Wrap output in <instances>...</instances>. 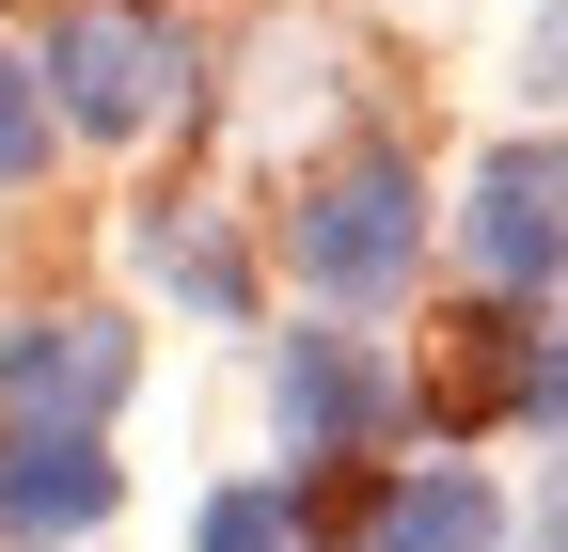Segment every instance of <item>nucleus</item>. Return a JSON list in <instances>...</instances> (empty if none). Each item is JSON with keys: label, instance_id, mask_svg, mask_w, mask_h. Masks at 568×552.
I'll return each instance as SVG.
<instances>
[{"label": "nucleus", "instance_id": "nucleus-4", "mask_svg": "<svg viewBox=\"0 0 568 552\" xmlns=\"http://www.w3.org/2000/svg\"><path fill=\"white\" fill-rule=\"evenodd\" d=\"M111 505H126V473H111L95 427H17V410H0V536H17V552L95 536Z\"/></svg>", "mask_w": 568, "mask_h": 552}, {"label": "nucleus", "instance_id": "nucleus-9", "mask_svg": "<svg viewBox=\"0 0 568 552\" xmlns=\"http://www.w3.org/2000/svg\"><path fill=\"white\" fill-rule=\"evenodd\" d=\"M32 174H48V80L0 48V190H32Z\"/></svg>", "mask_w": 568, "mask_h": 552}, {"label": "nucleus", "instance_id": "nucleus-2", "mask_svg": "<svg viewBox=\"0 0 568 552\" xmlns=\"http://www.w3.org/2000/svg\"><path fill=\"white\" fill-rule=\"evenodd\" d=\"M426 268V190L395 174V159H332L316 190H301V285H332V300H395Z\"/></svg>", "mask_w": 568, "mask_h": 552}, {"label": "nucleus", "instance_id": "nucleus-8", "mask_svg": "<svg viewBox=\"0 0 568 552\" xmlns=\"http://www.w3.org/2000/svg\"><path fill=\"white\" fill-rule=\"evenodd\" d=\"M142 268H159L190 316H253V253L205 222V205H142Z\"/></svg>", "mask_w": 568, "mask_h": 552}, {"label": "nucleus", "instance_id": "nucleus-7", "mask_svg": "<svg viewBox=\"0 0 568 552\" xmlns=\"http://www.w3.org/2000/svg\"><path fill=\"white\" fill-rule=\"evenodd\" d=\"M489 536H506V505H489V473H458V458H426V473L379 490V552H489Z\"/></svg>", "mask_w": 568, "mask_h": 552}, {"label": "nucleus", "instance_id": "nucleus-6", "mask_svg": "<svg viewBox=\"0 0 568 552\" xmlns=\"http://www.w3.org/2000/svg\"><path fill=\"white\" fill-rule=\"evenodd\" d=\"M379 410H395V379L347 348V331H301V348L268 364V427L301 442V458H364V442H379Z\"/></svg>", "mask_w": 568, "mask_h": 552}, {"label": "nucleus", "instance_id": "nucleus-11", "mask_svg": "<svg viewBox=\"0 0 568 552\" xmlns=\"http://www.w3.org/2000/svg\"><path fill=\"white\" fill-rule=\"evenodd\" d=\"M537 95H568V0H552V32H537Z\"/></svg>", "mask_w": 568, "mask_h": 552}, {"label": "nucleus", "instance_id": "nucleus-5", "mask_svg": "<svg viewBox=\"0 0 568 552\" xmlns=\"http://www.w3.org/2000/svg\"><path fill=\"white\" fill-rule=\"evenodd\" d=\"M458 253L489 268V285H552V253H568V143H506V159H474Z\"/></svg>", "mask_w": 568, "mask_h": 552}, {"label": "nucleus", "instance_id": "nucleus-3", "mask_svg": "<svg viewBox=\"0 0 568 552\" xmlns=\"http://www.w3.org/2000/svg\"><path fill=\"white\" fill-rule=\"evenodd\" d=\"M126 379H142V331L95 316V300H63V316H17V331H0V410H17V427H111Z\"/></svg>", "mask_w": 568, "mask_h": 552}, {"label": "nucleus", "instance_id": "nucleus-12", "mask_svg": "<svg viewBox=\"0 0 568 552\" xmlns=\"http://www.w3.org/2000/svg\"><path fill=\"white\" fill-rule=\"evenodd\" d=\"M537 552H568V458H552V505H537Z\"/></svg>", "mask_w": 568, "mask_h": 552}, {"label": "nucleus", "instance_id": "nucleus-1", "mask_svg": "<svg viewBox=\"0 0 568 552\" xmlns=\"http://www.w3.org/2000/svg\"><path fill=\"white\" fill-rule=\"evenodd\" d=\"M32 80H48V126H80V143H142V126L190 111V32L159 17V0H63L48 48H32Z\"/></svg>", "mask_w": 568, "mask_h": 552}, {"label": "nucleus", "instance_id": "nucleus-10", "mask_svg": "<svg viewBox=\"0 0 568 552\" xmlns=\"http://www.w3.org/2000/svg\"><path fill=\"white\" fill-rule=\"evenodd\" d=\"M205 552H301V490H222L205 505Z\"/></svg>", "mask_w": 568, "mask_h": 552}]
</instances>
